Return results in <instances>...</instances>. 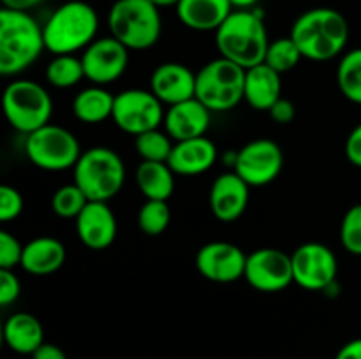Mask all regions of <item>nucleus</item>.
<instances>
[{"instance_id":"f257e3e1","label":"nucleus","mask_w":361,"mask_h":359,"mask_svg":"<svg viewBox=\"0 0 361 359\" xmlns=\"http://www.w3.org/2000/svg\"><path fill=\"white\" fill-rule=\"evenodd\" d=\"M289 37L298 46L303 58L328 62L348 46L349 25L344 14L331 7H316L296 18Z\"/></svg>"},{"instance_id":"f03ea898","label":"nucleus","mask_w":361,"mask_h":359,"mask_svg":"<svg viewBox=\"0 0 361 359\" xmlns=\"http://www.w3.org/2000/svg\"><path fill=\"white\" fill-rule=\"evenodd\" d=\"M46 49L42 27L25 11H0V74L18 76Z\"/></svg>"},{"instance_id":"7ed1b4c3","label":"nucleus","mask_w":361,"mask_h":359,"mask_svg":"<svg viewBox=\"0 0 361 359\" xmlns=\"http://www.w3.org/2000/svg\"><path fill=\"white\" fill-rule=\"evenodd\" d=\"M219 55L243 69L264 62L270 46L268 32L261 14L256 11H233L215 32Z\"/></svg>"},{"instance_id":"20e7f679","label":"nucleus","mask_w":361,"mask_h":359,"mask_svg":"<svg viewBox=\"0 0 361 359\" xmlns=\"http://www.w3.org/2000/svg\"><path fill=\"white\" fill-rule=\"evenodd\" d=\"M99 30V18L94 7L83 0L62 4L42 25L46 51L55 55H74L85 51Z\"/></svg>"},{"instance_id":"39448f33","label":"nucleus","mask_w":361,"mask_h":359,"mask_svg":"<svg viewBox=\"0 0 361 359\" xmlns=\"http://www.w3.org/2000/svg\"><path fill=\"white\" fill-rule=\"evenodd\" d=\"M108 27L129 51H143L161 39L162 20L150 0H116L108 13Z\"/></svg>"},{"instance_id":"423d86ee","label":"nucleus","mask_w":361,"mask_h":359,"mask_svg":"<svg viewBox=\"0 0 361 359\" xmlns=\"http://www.w3.org/2000/svg\"><path fill=\"white\" fill-rule=\"evenodd\" d=\"M74 183L88 201H104L116 196L126 182V165L115 150L106 146L88 148L74 165Z\"/></svg>"},{"instance_id":"0eeeda50","label":"nucleus","mask_w":361,"mask_h":359,"mask_svg":"<svg viewBox=\"0 0 361 359\" xmlns=\"http://www.w3.org/2000/svg\"><path fill=\"white\" fill-rule=\"evenodd\" d=\"M243 87L245 69L222 56L204 63L196 73V99L212 113L235 109L243 101Z\"/></svg>"},{"instance_id":"6e6552de","label":"nucleus","mask_w":361,"mask_h":359,"mask_svg":"<svg viewBox=\"0 0 361 359\" xmlns=\"http://www.w3.org/2000/svg\"><path fill=\"white\" fill-rule=\"evenodd\" d=\"M2 108L9 125L28 136L48 125L53 113V101L48 90L37 81L16 80L4 90Z\"/></svg>"},{"instance_id":"1a4fd4ad","label":"nucleus","mask_w":361,"mask_h":359,"mask_svg":"<svg viewBox=\"0 0 361 359\" xmlns=\"http://www.w3.org/2000/svg\"><path fill=\"white\" fill-rule=\"evenodd\" d=\"M25 151L35 168L51 172L74 169L83 153L78 137L69 129L55 123H48L28 134Z\"/></svg>"},{"instance_id":"9d476101","label":"nucleus","mask_w":361,"mask_h":359,"mask_svg":"<svg viewBox=\"0 0 361 359\" xmlns=\"http://www.w3.org/2000/svg\"><path fill=\"white\" fill-rule=\"evenodd\" d=\"M164 104L152 90L129 88L115 95L111 118L120 130L130 136L159 129L164 123Z\"/></svg>"},{"instance_id":"9b49d317","label":"nucleus","mask_w":361,"mask_h":359,"mask_svg":"<svg viewBox=\"0 0 361 359\" xmlns=\"http://www.w3.org/2000/svg\"><path fill=\"white\" fill-rule=\"evenodd\" d=\"M293 277L307 291H328L335 285L338 263L334 250L323 243H303L291 253Z\"/></svg>"},{"instance_id":"f8f14e48","label":"nucleus","mask_w":361,"mask_h":359,"mask_svg":"<svg viewBox=\"0 0 361 359\" xmlns=\"http://www.w3.org/2000/svg\"><path fill=\"white\" fill-rule=\"evenodd\" d=\"M284 168V151L271 139H254L236 151L233 171L250 187L275 182Z\"/></svg>"},{"instance_id":"ddd939ff","label":"nucleus","mask_w":361,"mask_h":359,"mask_svg":"<svg viewBox=\"0 0 361 359\" xmlns=\"http://www.w3.org/2000/svg\"><path fill=\"white\" fill-rule=\"evenodd\" d=\"M243 278L259 292H281L295 282L291 256L279 248H259L247 256Z\"/></svg>"},{"instance_id":"4468645a","label":"nucleus","mask_w":361,"mask_h":359,"mask_svg":"<svg viewBox=\"0 0 361 359\" xmlns=\"http://www.w3.org/2000/svg\"><path fill=\"white\" fill-rule=\"evenodd\" d=\"M85 77L92 84L106 87L123 76L129 67V49L113 35L99 37L81 53Z\"/></svg>"},{"instance_id":"2eb2a0df","label":"nucleus","mask_w":361,"mask_h":359,"mask_svg":"<svg viewBox=\"0 0 361 359\" xmlns=\"http://www.w3.org/2000/svg\"><path fill=\"white\" fill-rule=\"evenodd\" d=\"M247 256L240 246L228 241H212L201 246L196 267L201 277L215 284H233L245 275Z\"/></svg>"},{"instance_id":"dca6fc26","label":"nucleus","mask_w":361,"mask_h":359,"mask_svg":"<svg viewBox=\"0 0 361 359\" xmlns=\"http://www.w3.org/2000/svg\"><path fill=\"white\" fill-rule=\"evenodd\" d=\"M116 217L104 201H88L76 218V234L90 250H104L116 238Z\"/></svg>"},{"instance_id":"f3484780","label":"nucleus","mask_w":361,"mask_h":359,"mask_svg":"<svg viewBox=\"0 0 361 359\" xmlns=\"http://www.w3.org/2000/svg\"><path fill=\"white\" fill-rule=\"evenodd\" d=\"M250 185L235 171L217 176L210 187V210L217 220L235 222L245 213Z\"/></svg>"},{"instance_id":"a211bd4d","label":"nucleus","mask_w":361,"mask_h":359,"mask_svg":"<svg viewBox=\"0 0 361 359\" xmlns=\"http://www.w3.org/2000/svg\"><path fill=\"white\" fill-rule=\"evenodd\" d=\"M150 90L162 104L185 102L196 97V73L178 62L161 63L152 73Z\"/></svg>"},{"instance_id":"6ab92c4d","label":"nucleus","mask_w":361,"mask_h":359,"mask_svg":"<svg viewBox=\"0 0 361 359\" xmlns=\"http://www.w3.org/2000/svg\"><path fill=\"white\" fill-rule=\"evenodd\" d=\"M212 122V111L196 97L180 104L169 106L164 115V130L173 141L203 137Z\"/></svg>"},{"instance_id":"aec40b11","label":"nucleus","mask_w":361,"mask_h":359,"mask_svg":"<svg viewBox=\"0 0 361 359\" xmlns=\"http://www.w3.org/2000/svg\"><path fill=\"white\" fill-rule=\"evenodd\" d=\"M217 157L219 151L214 141L208 139L207 136L194 137V139L176 141L168 158V165L175 175L196 176L214 168Z\"/></svg>"},{"instance_id":"412c9836","label":"nucleus","mask_w":361,"mask_h":359,"mask_svg":"<svg viewBox=\"0 0 361 359\" xmlns=\"http://www.w3.org/2000/svg\"><path fill=\"white\" fill-rule=\"evenodd\" d=\"M282 74L267 63L245 69L243 101L256 111H270L271 106L282 97Z\"/></svg>"},{"instance_id":"4be33fe9","label":"nucleus","mask_w":361,"mask_h":359,"mask_svg":"<svg viewBox=\"0 0 361 359\" xmlns=\"http://www.w3.org/2000/svg\"><path fill=\"white\" fill-rule=\"evenodd\" d=\"M175 9L180 23L196 32H217L235 11L229 0H180Z\"/></svg>"},{"instance_id":"5701e85b","label":"nucleus","mask_w":361,"mask_h":359,"mask_svg":"<svg viewBox=\"0 0 361 359\" xmlns=\"http://www.w3.org/2000/svg\"><path fill=\"white\" fill-rule=\"evenodd\" d=\"M66 263V246L51 236H39L23 246L21 267L35 277L59 271Z\"/></svg>"},{"instance_id":"b1692460","label":"nucleus","mask_w":361,"mask_h":359,"mask_svg":"<svg viewBox=\"0 0 361 359\" xmlns=\"http://www.w3.org/2000/svg\"><path fill=\"white\" fill-rule=\"evenodd\" d=\"M4 341L18 354H34L44 344V327L32 313H13L4 324Z\"/></svg>"},{"instance_id":"393cba45","label":"nucleus","mask_w":361,"mask_h":359,"mask_svg":"<svg viewBox=\"0 0 361 359\" xmlns=\"http://www.w3.org/2000/svg\"><path fill=\"white\" fill-rule=\"evenodd\" d=\"M113 106H115V95L106 90V87L92 84L78 92L73 101V113L80 122L94 125L111 118Z\"/></svg>"},{"instance_id":"a878e982","label":"nucleus","mask_w":361,"mask_h":359,"mask_svg":"<svg viewBox=\"0 0 361 359\" xmlns=\"http://www.w3.org/2000/svg\"><path fill=\"white\" fill-rule=\"evenodd\" d=\"M136 185L147 199L168 201L175 190V172L168 162H141L136 169Z\"/></svg>"},{"instance_id":"bb28decb","label":"nucleus","mask_w":361,"mask_h":359,"mask_svg":"<svg viewBox=\"0 0 361 359\" xmlns=\"http://www.w3.org/2000/svg\"><path fill=\"white\" fill-rule=\"evenodd\" d=\"M46 80L55 88L76 87L78 83L87 80L81 56L55 55L46 67Z\"/></svg>"},{"instance_id":"cd10ccee","label":"nucleus","mask_w":361,"mask_h":359,"mask_svg":"<svg viewBox=\"0 0 361 359\" xmlns=\"http://www.w3.org/2000/svg\"><path fill=\"white\" fill-rule=\"evenodd\" d=\"M337 83L348 101L361 106V48L342 55L337 69Z\"/></svg>"},{"instance_id":"c85d7f7f","label":"nucleus","mask_w":361,"mask_h":359,"mask_svg":"<svg viewBox=\"0 0 361 359\" xmlns=\"http://www.w3.org/2000/svg\"><path fill=\"white\" fill-rule=\"evenodd\" d=\"M175 141L166 130H148L134 137V148L141 162H168Z\"/></svg>"},{"instance_id":"c756f323","label":"nucleus","mask_w":361,"mask_h":359,"mask_svg":"<svg viewBox=\"0 0 361 359\" xmlns=\"http://www.w3.org/2000/svg\"><path fill=\"white\" fill-rule=\"evenodd\" d=\"M302 58L303 56L295 41L291 37H281L270 42L263 63L277 70L279 74H286L295 69Z\"/></svg>"},{"instance_id":"7c9ffc66","label":"nucleus","mask_w":361,"mask_h":359,"mask_svg":"<svg viewBox=\"0 0 361 359\" xmlns=\"http://www.w3.org/2000/svg\"><path fill=\"white\" fill-rule=\"evenodd\" d=\"M171 222V210L168 201H145L137 213V225L147 236H159L169 227Z\"/></svg>"},{"instance_id":"2f4dec72","label":"nucleus","mask_w":361,"mask_h":359,"mask_svg":"<svg viewBox=\"0 0 361 359\" xmlns=\"http://www.w3.org/2000/svg\"><path fill=\"white\" fill-rule=\"evenodd\" d=\"M88 204V197L85 196L83 190L73 183V185H63L55 190L51 197V210L53 213L59 215L60 218H74L83 211Z\"/></svg>"},{"instance_id":"473e14b6","label":"nucleus","mask_w":361,"mask_h":359,"mask_svg":"<svg viewBox=\"0 0 361 359\" xmlns=\"http://www.w3.org/2000/svg\"><path fill=\"white\" fill-rule=\"evenodd\" d=\"M341 241L349 253L361 257V204L345 211L341 224Z\"/></svg>"},{"instance_id":"72a5a7b5","label":"nucleus","mask_w":361,"mask_h":359,"mask_svg":"<svg viewBox=\"0 0 361 359\" xmlns=\"http://www.w3.org/2000/svg\"><path fill=\"white\" fill-rule=\"evenodd\" d=\"M23 246L14 234L7 231H0V270H11L21 266Z\"/></svg>"},{"instance_id":"f704fd0d","label":"nucleus","mask_w":361,"mask_h":359,"mask_svg":"<svg viewBox=\"0 0 361 359\" xmlns=\"http://www.w3.org/2000/svg\"><path fill=\"white\" fill-rule=\"evenodd\" d=\"M23 211V196L11 185L0 187V220L11 222Z\"/></svg>"},{"instance_id":"c9c22d12","label":"nucleus","mask_w":361,"mask_h":359,"mask_svg":"<svg viewBox=\"0 0 361 359\" xmlns=\"http://www.w3.org/2000/svg\"><path fill=\"white\" fill-rule=\"evenodd\" d=\"M21 284L16 273L11 270H0V306H9L20 298Z\"/></svg>"},{"instance_id":"e433bc0d","label":"nucleus","mask_w":361,"mask_h":359,"mask_svg":"<svg viewBox=\"0 0 361 359\" xmlns=\"http://www.w3.org/2000/svg\"><path fill=\"white\" fill-rule=\"evenodd\" d=\"M268 113H270L271 120H274L275 123H279V125H288V123H291L293 120L296 118L295 104H293L289 99L284 97L279 99V101L271 106Z\"/></svg>"},{"instance_id":"4c0bfd02","label":"nucleus","mask_w":361,"mask_h":359,"mask_svg":"<svg viewBox=\"0 0 361 359\" xmlns=\"http://www.w3.org/2000/svg\"><path fill=\"white\" fill-rule=\"evenodd\" d=\"M345 157L353 165L361 169V123L351 130L345 139Z\"/></svg>"},{"instance_id":"58836bf2","label":"nucleus","mask_w":361,"mask_h":359,"mask_svg":"<svg viewBox=\"0 0 361 359\" xmlns=\"http://www.w3.org/2000/svg\"><path fill=\"white\" fill-rule=\"evenodd\" d=\"M32 359H67L66 352L55 344H42L37 351L32 354Z\"/></svg>"},{"instance_id":"ea45409f","label":"nucleus","mask_w":361,"mask_h":359,"mask_svg":"<svg viewBox=\"0 0 361 359\" xmlns=\"http://www.w3.org/2000/svg\"><path fill=\"white\" fill-rule=\"evenodd\" d=\"M335 359H361V338L348 341V344L337 352Z\"/></svg>"},{"instance_id":"a19ab883","label":"nucleus","mask_w":361,"mask_h":359,"mask_svg":"<svg viewBox=\"0 0 361 359\" xmlns=\"http://www.w3.org/2000/svg\"><path fill=\"white\" fill-rule=\"evenodd\" d=\"M44 0H2V7L13 11H25L28 13L30 9L37 7L39 4H42Z\"/></svg>"},{"instance_id":"79ce46f5","label":"nucleus","mask_w":361,"mask_h":359,"mask_svg":"<svg viewBox=\"0 0 361 359\" xmlns=\"http://www.w3.org/2000/svg\"><path fill=\"white\" fill-rule=\"evenodd\" d=\"M235 11H250L259 4V0H229Z\"/></svg>"},{"instance_id":"37998d69","label":"nucleus","mask_w":361,"mask_h":359,"mask_svg":"<svg viewBox=\"0 0 361 359\" xmlns=\"http://www.w3.org/2000/svg\"><path fill=\"white\" fill-rule=\"evenodd\" d=\"M155 7L162 9V7H176L180 4V0H150Z\"/></svg>"}]
</instances>
